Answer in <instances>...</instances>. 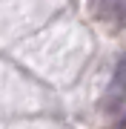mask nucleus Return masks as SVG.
Here are the masks:
<instances>
[{
    "label": "nucleus",
    "instance_id": "obj_1",
    "mask_svg": "<svg viewBox=\"0 0 126 129\" xmlns=\"http://www.w3.org/2000/svg\"><path fill=\"white\" fill-rule=\"evenodd\" d=\"M126 106V57H120L115 63L112 80H109L106 92H103V112L106 115H117Z\"/></svg>",
    "mask_w": 126,
    "mask_h": 129
},
{
    "label": "nucleus",
    "instance_id": "obj_2",
    "mask_svg": "<svg viewBox=\"0 0 126 129\" xmlns=\"http://www.w3.org/2000/svg\"><path fill=\"white\" fill-rule=\"evenodd\" d=\"M92 14L117 29H126V0H92Z\"/></svg>",
    "mask_w": 126,
    "mask_h": 129
}]
</instances>
